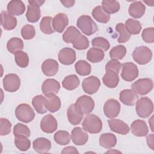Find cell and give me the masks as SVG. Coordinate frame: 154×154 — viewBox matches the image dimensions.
<instances>
[{
  "label": "cell",
  "mask_w": 154,
  "mask_h": 154,
  "mask_svg": "<svg viewBox=\"0 0 154 154\" xmlns=\"http://www.w3.org/2000/svg\"><path fill=\"white\" fill-rule=\"evenodd\" d=\"M51 148V141L43 137L37 138L33 141V149L38 153H48Z\"/></svg>",
  "instance_id": "obj_26"
},
{
  "label": "cell",
  "mask_w": 154,
  "mask_h": 154,
  "mask_svg": "<svg viewBox=\"0 0 154 154\" xmlns=\"http://www.w3.org/2000/svg\"><path fill=\"white\" fill-rule=\"evenodd\" d=\"M45 106L46 109L51 112H55L61 107V100L59 97L55 94L45 95Z\"/></svg>",
  "instance_id": "obj_24"
},
{
  "label": "cell",
  "mask_w": 154,
  "mask_h": 154,
  "mask_svg": "<svg viewBox=\"0 0 154 154\" xmlns=\"http://www.w3.org/2000/svg\"><path fill=\"white\" fill-rule=\"evenodd\" d=\"M32 105L35 110L38 114H45L48 109L45 106V97L42 94L34 96L32 100Z\"/></svg>",
  "instance_id": "obj_33"
},
{
  "label": "cell",
  "mask_w": 154,
  "mask_h": 154,
  "mask_svg": "<svg viewBox=\"0 0 154 154\" xmlns=\"http://www.w3.org/2000/svg\"><path fill=\"white\" fill-rule=\"evenodd\" d=\"M7 49L8 52L14 54L17 51H22L23 49V41L19 38L13 37L8 41Z\"/></svg>",
  "instance_id": "obj_37"
},
{
  "label": "cell",
  "mask_w": 154,
  "mask_h": 154,
  "mask_svg": "<svg viewBox=\"0 0 154 154\" xmlns=\"http://www.w3.org/2000/svg\"><path fill=\"white\" fill-rule=\"evenodd\" d=\"M61 153H79V152L77 150L76 147L73 146H68L64 147Z\"/></svg>",
  "instance_id": "obj_52"
},
{
  "label": "cell",
  "mask_w": 154,
  "mask_h": 154,
  "mask_svg": "<svg viewBox=\"0 0 154 154\" xmlns=\"http://www.w3.org/2000/svg\"><path fill=\"white\" fill-rule=\"evenodd\" d=\"M52 18L51 16H45L42 18L40 23V29L45 34H51L54 32V30L51 26Z\"/></svg>",
  "instance_id": "obj_43"
},
{
  "label": "cell",
  "mask_w": 154,
  "mask_h": 154,
  "mask_svg": "<svg viewBox=\"0 0 154 154\" xmlns=\"http://www.w3.org/2000/svg\"><path fill=\"white\" fill-rule=\"evenodd\" d=\"M42 70L47 76H52L57 74L58 70V63L54 59H47L42 64Z\"/></svg>",
  "instance_id": "obj_23"
},
{
  "label": "cell",
  "mask_w": 154,
  "mask_h": 154,
  "mask_svg": "<svg viewBox=\"0 0 154 154\" xmlns=\"http://www.w3.org/2000/svg\"><path fill=\"white\" fill-rule=\"evenodd\" d=\"M57 121L51 114L45 116L40 122V128L45 133H53L57 130Z\"/></svg>",
  "instance_id": "obj_13"
},
{
  "label": "cell",
  "mask_w": 154,
  "mask_h": 154,
  "mask_svg": "<svg viewBox=\"0 0 154 154\" xmlns=\"http://www.w3.org/2000/svg\"><path fill=\"white\" fill-rule=\"evenodd\" d=\"M73 46L77 50H84L88 48V39L84 35L81 34L72 43Z\"/></svg>",
  "instance_id": "obj_47"
},
{
  "label": "cell",
  "mask_w": 154,
  "mask_h": 154,
  "mask_svg": "<svg viewBox=\"0 0 154 154\" xmlns=\"http://www.w3.org/2000/svg\"><path fill=\"white\" fill-rule=\"evenodd\" d=\"M79 79L76 75H70L64 78L62 81L63 87L67 90H73L79 85Z\"/></svg>",
  "instance_id": "obj_34"
},
{
  "label": "cell",
  "mask_w": 154,
  "mask_h": 154,
  "mask_svg": "<svg viewBox=\"0 0 154 154\" xmlns=\"http://www.w3.org/2000/svg\"><path fill=\"white\" fill-rule=\"evenodd\" d=\"M153 87V83L150 78H141L131 85L132 90L140 95H145L152 91Z\"/></svg>",
  "instance_id": "obj_7"
},
{
  "label": "cell",
  "mask_w": 154,
  "mask_h": 154,
  "mask_svg": "<svg viewBox=\"0 0 154 154\" xmlns=\"http://www.w3.org/2000/svg\"><path fill=\"white\" fill-rule=\"evenodd\" d=\"M4 89L8 92H15L17 91L20 86V79L14 73L6 75L3 79Z\"/></svg>",
  "instance_id": "obj_9"
},
{
  "label": "cell",
  "mask_w": 154,
  "mask_h": 154,
  "mask_svg": "<svg viewBox=\"0 0 154 154\" xmlns=\"http://www.w3.org/2000/svg\"><path fill=\"white\" fill-rule=\"evenodd\" d=\"M139 71L137 66L132 62H126L122 64L121 77L127 82H131L138 76Z\"/></svg>",
  "instance_id": "obj_8"
},
{
  "label": "cell",
  "mask_w": 154,
  "mask_h": 154,
  "mask_svg": "<svg viewBox=\"0 0 154 154\" xmlns=\"http://www.w3.org/2000/svg\"><path fill=\"white\" fill-rule=\"evenodd\" d=\"M14 60L16 64L21 68L26 67L29 64V57L22 51H17L14 54Z\"/></svg>",
  "instance_id": "obj_42"
},
{
  "label": "cell",
  "mask_w": 154,
  "mask_h": 154,
  "mask_svg": "<svg viewBox=\"0 0 154 154\" xmlns=\"http://www.w3.org/2000/svg\"><path fill=\"white\" fill-rule=\"evenodd\" d=\"M92 16L96 21L106 23L109 22L110 19V15L106 13L100 5L95 7L92 11Z\"/></svg>",
  "instance_id": "obj_32"
},
{
  "label": "cell",
  "mask_w": 154,
  "mask_h": 154,
  "mask_svg": "<svg viewBox=\"0 0 154 154\" xmlns=\"http://www.w3.org/2000/svg\"><path fill=\"white\" fill-rule=\"evenodd\" d=\"M13 134L15 137L23 136L28 138L31 132L27 126L22 123H17L13 128Z\"/></svg>",
  "instance_id": "obj_45"
},
{
  "label": "cell",
  "mask_w": 154,
  "mask_h": 154,
  "mask_svg": "<svg viewBox=\"0 0 154 154\" xmlns=\"http://www.w3.org/2000/svg\"><path fill=\"white\" fill-rule=\"evenodd\" d=\"M120 100L127 106H134L138 100V96L132 90L125 89L119 94Z\"/></svg>",
  "instance_id": "obj_18"
},
{
  "label": "cell",
  "mask_w": 154,
  "mask_h": 154,
  "mask_svg": "<svg viewBox=\"0 0 154 154\" xmlns=\"http://www.w3.org/2000/svg\"><path fill=\"white\" fill-rule=\"evenodd\" d=\"M15 116L19 121L27 123L34 120L35 114L29 105L21 103L16 108Z\"/></svg>",
  "instance_id": "obj_6"
},
{
  "label": "cell",
  "mask_w": 154,
  "mask_h": 154,
  "mask_svg": "<svg viewBox=\"0 0 154 154\" xmlns=\"http://www.w3.org/2000/svg\"><path fill=\"white\" fill-rule=\"evenodd\" d=\"M71 139L77 146L84 145L88 140V135L86 131L81 127L74 128L71 132Z\"/></svg>",
  "instance_id": "obj_14"
},
{
  "label": "cell",
  "mask_w": 154,
  "mask_h": 154,
  "mask_svg": "<svg viewBox=\"0 0 154 154\" xmlns=\"http://www.w3.org/2000/svg\"><path fill=\"white\" fill-rule=\"evenodd\" d=\"M108 123L112 132L119 134L126 135L130 131L128 124L120 119H111L108 120Z\"/></svg>",
  "instance_id": "obj_16"
},
{
  "label": "cell",
  "mask_w": 154,
  "mask_h": 154,
  "mask_svg": "<svg viewBox=\"0 0 154 154\" xmlns=\"http://www.w3.org/2000/svg\"><path fill=\"white\" fill-rule=\"evenodd\" d=\"M116 30L119 33V37L117 42L120 43H123L128 42L131 38V34L128 32L125 24L123 23H119L116 26Z\"/></svg>",
  "instance_id": "obj_41"
},
{
  "label": "cell",
  "mask_w": 154,
  "mask_h": 154,
  "mask_svg": "<svg viewBox=\"0 0 154 154\" xmlns=\"http://www.w3.org/2000/svg\"><path fill=\"white\" fill-rule=\"evenodd\" d=\"M136 112L141 118L149 117L153 111V104L150 99L147 97H142L136 103Z\"/></svg>",
  "instance_id": "obj_4"
},
{
  "label": "cell",
  "mask_w": 154,
  "mask_h": 154,
  "mask_svg": "<svg viewBox=\"0 0 154 154\" xmlns=\"http://www.w3.org/2000/svg\"><path fill=\"white\" fill-rule=\"evenodd\" d=\"M11 122L5 118L1 119V126H0V135L4 136L9 134L11 129Z\"/></svg>",
  "instance_id": "obj_49"
},
{
  "label": "cell",
  "mask_w": 154,
  "mask_h": 154,
  "mask_svg": "<svg viewBox=\"0 0 154 154\" xmlns=\"http://www.w3.org/2000/svg\"><path fill=\"white\" fill-rule=\"evenodd\" d=\"M60 88V82L52 78L46 79L42 85V90L45 95L57 94Z\"/></svg>",
  "instance_id": "obj_21"
},
{
  "label": "cell",
  "mask_w": 154,
  "mask_h": 154,
  "mask_svg": "<svg viewBox=\"0 0 154 154\" xmlns=\"http://www.w3.org/2000/svg\"><path fill=\"white\" fill-rule=\"evenodd\" d=\"M91 45L94 48H97L106 51L109 49L110 45L109 42L105 38L102 37H97L94 38L91 41Z\"/></svg>",
  "instance_id": "obj_46"
},
{
  "label": "cell",
  "mask_w": 154,
  "mask_h": 154,
  "mask_svg": "<svg viewBox=\"0 0 154 154\" xmlns=\"http://www.w3.org/2000/svg\"><path fill=\"white\" fill-rule=\"evenodd\" d=\"M104 52L103 50L97 48H90L87 53V60L93 63H97L102 61L104 58Z\"/></svg>",
  "instance_id": "obj_30"
},
{
  "label": "cell",
  "mask_w": 154,
  "mask_h": 154,
  "mask_svg": "<svg viewBox=\"0 0 154 154\" xmlns=\"http://www.w3.org/2000/svg\"><path fill=\"white\" fill-rule=\"evenodd\" d=\"M141 37L143 40L146 43H152L154 42V28L153 27L146 28L143 29Z\"/></svg>",
  "instance_id": "obj_50"
},
{
  "label": "cell",
  "mask_w": 154,
  "mask_h": 154,
  "mask_svg": "<svg viewBox=\"0 0 154 154\" xmlns=\"http://www.w3.org/2000/svg\"><path fill=\"white\" fill-rule=\"evenodd\" d=\"M102 81L106 87L116 88L119 82V74L112 70H107L102 78Z\"/></svg>",
  "instance_id": "obj_28"
},
{
  "label": "cell",
  "mask_w": 154,
  "mask_h": 154,
  "mask_svg": "<svg viewBox=\"0 0 154 154\" xmlns=\"http://www.w3.org/2000/svg\"><path fill=\"white\" fill-rule=\"evenodd\" d=\"M76 73L81 76L88 75L91 71L90 64L85 60H79L75 64Z\"/></svg>",
  "instance_id": "obj_38"
},
{
  "label": "cell",
  "mask_w": 154,
  "mask_h": 154,
  "mask_svg": "<svg viewBox=\"0 0 154 154\" xmlns=\"http://www.w3.org/2000/svg\"><path fill=\"white\" fill-rule=\"evenodd\" d=\"M45 2V1L32 0L28 1L29 4L27 6L26 17L27 20L31 23H35L38 21L41 17L40 7Z\"/></svg>",
  "instance_id": "obj_3"
},
{
  "label": "cell",
  "mask_w": 154,
  "mask_h": 154,
  "mask_svg": "<svg viewBox=\"0 0 154 154\" xmlns=\"http://www.w3.org/2000/svg\"><path fill=\"white\" fill-rule=\"evenodd\" d=\"M153 117L152 116L151 118L149 120V125H150V129H151V131L152 132H153Z\"/></svg>",
  "instance_id": "obj_55"
},
{
  "label": "cell",
  "mask_w": 154,
  "mask_h": 154,
  "mask_svg": "<svg viewBox=\"0 0 154 154\" xmlns=\"http://www.w3.org/2000/svg\"><path fill=\"white\" fill-rule=\"evenodd\" d=\"M67 116L68 120L72 125H78L82 121L84 114L75 103H72L67 109Z\"/></svg>",
  "instance_id": "obj_17"
},
{
  "label": "cell",
  "mask_w": 154,
  "mask_h": 154,
  "mask_svg": "<svg viewBox=\"0 0 154 154\" xmlns=\"http://www.w3.org/2000/svg\"><path fill=\"white\" fill-rule=\"evenodd\" d=\"M21 35L25 40H31L35 35V30L34 26L25 25L21 29Z\"/></svg>",
  "instance_id": "obj_48"
},
{
  "label": "cell",
  "mask_w": 154,
  "mask_h": 154,
  "mask_svg": "<svg viewBox=\"0 0 154 154\" xmlns=\"http://www.w3.org/2000/svg\"><path fill=\"white\" fill-rule=\"evenodd\" d=\"M60 2L67 8H70L73 6L75 3V1L73 0H66V1H60Z\"/></svg>",
  "instance_id": "obj_54"
},
{
  "label": "cell",
  "mask_w": 154,
  "mask_h": 154,
  "mask_svg": "<svg viewBox=\"0 0 154 154\" xmlns=\"http://www.w3.org/2000/svg\"><path fill=\"white\" fill-rule=\"evenodd\" d=\"M131 131L136 137H145L149 132L148 126L145 121L137 119L131 125Z\"/></svg>",
  "instance_id": "obj_19"
},
{
  "label": "cell",
  "mask_w": 154,
  "mask_h": 154,
  "mask_svg": "<svg viewBox=\"0 0 154 154\" xmlns=\"http://www.w3.org/2000/svg\"><path fill=\"white\" fill-rule=\"evenodd\" d=\"M125 26L126 27V29L131 35L138 34L142 29L140 22L134 19H127L125 22Z\"/></svg>",
  "instance_id": "obj_36"
},
{
  "label": "cell",
  "mask_w": 154,
  "mask_h": 154,
  "mask_svg": "<svg viewBox=\"0 0 154 154\" xmlns=\"http://www.w3.org/2000/svg\"><path fill=\"white\" fill-rule=\"evenodd\" d=\"M121 105L119 101L114 99L107 100L103 105V112L106 117L113 119L119 116Z\"/></svg>",
  "instance_id": "obj_10"
},
{
  "label": "cell",
  "mask_w": 154,
  "mask_h": 154,
  "mask_svg": "<svg viewBox=\"0 0 154 154\" xmlns=\"http://www.w3.org/2000/svg\"><path fill=\"white\" fill-rule=\"evenodd\" d=\"M146 7L141 1H135L130 4L128 8L129 15L135 19L141 17L145 13Z\"/></svg>",
  "instance_id": "obj_27"
},
{
  "label": "cell",
  "mask_w": 154,
  "mask_h": 154,
  "mask_svg": "<svg viewBox=\"0 0 154 154\" xmlns=\"http://www.w3.org/2000/svg\"><path fill=\"white\" fill-rule=\"evenodd\" d=\"M76 25L87 35H91L98 30V26L90 16L82 15L77 20Z\"/></svg>",
  "instance_id": "obj_2"
},
{
  "label": "cell",
  "mask_w": 154,
  "mask_h": 154,
  "mask_svg": "<svg viewBox=\"0 0 154 154\" xmlns=\"http://www.w3.org/2000/svg\"><path fill=\"white\" fill-rule=\"evenodd\" d=\"M126 48L125 46L119 45L113 47L109 51V56L113 60H122L126 55Z\"/></svg>",
  "instance_id": "obj_39"
},
{
  "label": "cell",
  "mask_w": 154,
  "mask_h": 154,
  "mask_svg": "<svg viewBox=\"0 0 154 154\" xmlns=\"http://www.w3.org/2000/svg\"><path fill=\"white\" fill-rule=\"evenodd\" d=\"M59 61L64 65L72 64L76 60V52L70 48H64L58 53Z\"/></svg>",
  "instance_id": "obj_15"
},
{
  "label": "cell",
  "mask_w": 154,
  "mask_h": 154,
  "mask_svg": "<svg viewBox=\"0 0 154 154\" xmlns=\"http://www.w3.org/2000/svg\"><path fill=\"white\" fill-rule=\"evenodd\" d=\"M7 12L12 16H20L24 13L25 11V5L24 3L20 0L10 1L7 6Z\"/></svg>",
  "instance_id": "obj_25"
},
{
  "label": "cell",
  "mask_w": 154,
  "mask_h": 154,
  "mask_svg": "<svg viewBox=\"0 0 154 154\" xmlns=\"http://www.w3.org/2000/svg\"><path fill=\"white\" fill-rule=\"evenodd\" d=\"M69 19L67 16L63 13L57 14L52 19L53 29L58 32H62L68 25Z\"/></svg>",
  "instance_id": "obj_20"
},
{
  "label": "cell",
  "mask_w": 154,
  "mask_h": 154,
  "mask_svg": "<svg viewBox=\"0 0 154 154\" xmlns=\"http://www.w3.org/2000/svg\"><path fill=\"white\" fill-rule=\"evenodd\" d=\"M103 10L108 14H111L118 12L120 10V4L117 1L104 0L102 2Z\"/></svg>",
  "instance_id": "obj_35"
},
{
  "label": "cell",
  "mask_w": 154,
  "mask_h": 154,
  "mask_svg": "<svg viewBox=\"0 0 154 154\" xmlns=\"http://www.w3.org/2000/svg\"><path fill=\"white\" fill-rule=\"evenodd\" d=\"M1 23L2 28L5 30H12L17 25V19L8 12L2 11L1 13Z\"/></svg>",
  "instance_id": "obj_22"
},
{
  "label": "cell",
  "mask_w": 154,
  "mask_h": 154,
  "mask_svg": "<svg viewBox=\"0 0 154 154\" xmlns=\"http://www.w3.org/2000/svg\"><path fill=\"white\" fill-rule=\"evenodd\" d=\"M82 126L85 131L90 134H97L102 128V122L101 119L94 114H87L82 123Z\"/></svg>",
  "instance_id": "obj_1"
},
{
  "label": "cell",
  "mask_w": 154,
  "mask_h": 154,
  "mask_svg": "<svg viewBox=\"0 0 154 154\" xmlns=\"http://www.w3.org/2000/svg\"><path fill=\"white\" fill-rule=\"evenodd\" d=\"M117 144V138L116 135L112 133H103L99 137V144L100 146L111 149L114 147Z\"/></svg>",
  "instance_id": "obj_29"
},
{
  "label": "cell",
  "mask_w": 154,
  "mask_h": 154,
  "mask_svg": "<svg viewBox=\"0 0 154 154\" xmlns=\"http://www.w3.org/2000/svg\"><path fill=\"white\" fill-rule=\"evenodd\" d=\"M132 55L136 63L140 65H144L151 61L152 52L148 47L140 46L135 48Z\"/></svg>",
  "instance_id": "obj_5"
},
{
  "label": "cell",
  "mask_w": 154,
  "mask_h": 154,
  "mask_svg": "<svg viewBox=\"0 0 154 154\" xmlns=\"http://www.w3.org/2000/svg\"><path fill=\"white\" fill-rule=\"evenodd\" d=\"M81 34V32L75 26H69L63 34V40L67 43H73Z\"/></svg>",
  "instance_id": "obj_31"
},
{
  "label": "cell",
  "mask_w": 154,
  "mask_h": 154,
  "mask_svg": "<svg viewBox=\"0 0 154 154\" xmlns=\"http://www.w3.org/2000/svg\"><path fill=\"white\" fill-rule=\"evenodd\" d=\"M122 68V64L117 60L111 59L106 63L105 66V70H112L117 73H119L120 69Z\"/></svg>",
  "instance_id": "obj_51"
},
{
  "label": "cell",
  "mask_w": 154,
  "mask_h": 154,
  "mask_svg": "<svg viewBox=\"0 0 154 154\" xmlns=\"http://www.w3.org/2000/svg\"><path fill=\"white\" fill-rule=\"evenodd\" d=\"M75 104L85 115L90 114L94 108L93 99L87 95H82L78 97Z\"/></svg>",
  "instance_id": "obj_11"
},
{
  "label": "cell",
  "mask_w": 154,
  "mask_h": 154,
  "mask_svg": "<svg viewBox=\"0 0 154 154\" xmlns=\"http://www.w3.org/2000/svg\"><path fill=\"white\" fill-rule=\"evenodd\" d=\"M55 141L61 146L67 145L70 141V135L67 131H58L54 136Z\"/></svg>",
  "instance_id": "obj_40"
},
{
  "label": "cell",
  "mask_w": 154,
  "mask_h": 154,
  "mask_svg": "<svg viewBox=\"0 0 154 154\" xmlns=\"http://www.w3.org/2000/svg\"><path fill=\"white\" fill-rule=\"evenodd\" d=\"M147 146L152 149L154 150V135L153 134H149L146 137Z\"/></svg>",
  "instance_id": "obj_53"
},
{
  "label": "cell",
  "mask_w": 154,
  "mask_h": 154,
  "mask_svg": "<svg viewBox=\"0 0 154 154\" xmlns=\"http://www.w3.org/2000/svg\"><path fill=\"white\" fill-rule=\"evenodd\" d=\"M100 86V81L98 78L94 76H90L85 78L82 83L84 91L88 94L96 93Z\"/></svg>",
  "instance_id": "obj_12"
},
{
  "label": "cell",
  "mask_w": 154,
  "mask_h": 154,
  "mask_svg": "<svg viewBox=\"0 0 154 154\" xmlns=\"http://www.w3.org/2000/svg\"><path fill=\"white\" fill-rule=\"evenodd\" d=\"M14 144L16 147L21 151L25 152L28 150L31 147L30 140L25 137L17 136L14 138Z\"/></svg>",
  "instance_id": "obj_44"
}]
</instances>
